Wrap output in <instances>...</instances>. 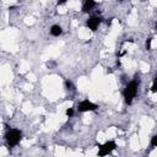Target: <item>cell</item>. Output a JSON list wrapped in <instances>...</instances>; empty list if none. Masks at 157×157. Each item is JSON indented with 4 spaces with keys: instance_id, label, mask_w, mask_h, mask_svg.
<instances>
[{
    "instance_id": "cell-1",
    "label": "cell",
    "mask_w": 157,
    "mask_h": 157,
    "mask_svg": "<svg viewBox=\"0 0 157 157\" xmlns=\"http://www.w3.org/2000/svg\"><path fill=\"white\" fill-rule=\"evenodd\" d=\"M137 88H139V80L134 78L130 82H128V85L125 86V88L123 91V97H124L125 103H128V104L132 103V99L137 94Z\"/></svg>"
},
{
    "instance_id": "cell-2",
    "label": "cell",
    "mask_w": 157,
    "mask_h": 157,
    "mask_svg": "<svg viewBox=\"0 0 157 157\" xmlns=\"http://www.w3.org/2000/svg\"><path fill=\"white\" fill-rule=\"evenodd\" d=\"M21 139H22V132H21V130H18V129H7V131H6V134H5V140H6V142H7V145L10 146V147H15V146H17L18 144H20V141H21Z\"/></svg>"
},
{
    "instance_id": "cell-3",
    "label": "cell",
    "mask_w": 157,
    "mask_h": 157,
    "mask_svg": "<svg viewBox=\"0 0 157 157\" xmlns=\"http://www.w3.org/2000/svg\"><path fill=\"white\" fill-rule=\"evenodd\" d=\"M115 148H117V144H115V141H113V140H110V141H105L104 144L98 145V156H99V157L107 156V155L112 153Z\"/></svg>"
},
{
    "instance_id": "cell-4",
    "label": "cell",
    "mask_w": 157,
    "mask_h": 157,
    "mask_svg": "<svg viewBox=\"0 0 157 157\" xmlns=\"http://www.w3.org/2000/svg\"><path fill=\"white\" fill-rule=\"evenodd\" d=\"M98 105L88 99H83L78 104H77V110L80 113H86V112H93V110H97Z\"/></svg>"
},
{
    "instance_id": "cell-5",
    "label": "cell",
    "mask_w": 157,
    "mask_h": 157,
    "mask_svg": "<svg viewBox=\"0 0 157 157\" xmlns=\"http://www.w3.org/2000/svg\"><path fill=\"white\" fill-rule=\"evenodd\" d=\"M101 23H102V17H99V16H91V17L87 18V21H86V26H87L91 31H96Z\"/></svg>"
},
{
    "instance_id": "cell-6",
    "label": "cell",
    "mask_w": 157,
    "mask_h": 157,
    "mask_svg": "<svg viewBox=\"0 0 157 157\" xmlns=\"http://www.w3.org/2000/svg\"><path fill=\"white\" fill-rule=\"evenodd\" d=\"M96 5H97L96 0H83L82 1V6H81V11L83 13H88L94 9Z\"/></svg>"
},
{
    "instance_id": "cell-7",
    "label": "cell",
    "mask_w": 157,
    "mask_h": 157,
    "mask_svg": "<svg viewBox=\"0 0 157 157\" xmlns=\"http://www.w3.org/2000/svg\"><path fill=\"white\" fill-rule=\"evenodd\" d=\"M49 33L53 36V37H59L63 34V28L59 26V25H53L49 29Z\"/></svg>"
},
{
    "instance_id": "cell-8",
    "label": "cell",
    "mask_w": 157,
    "mask_h": 157,
    "mask_svg": "<svg viewBox=\"0 0 157 157\" xmlns=\"http://www.w3.org/2000/svg\"><path fill=\"white\" fill-rule=\"evenodd\" d=\"M65 87H66V90H70V91H74V90H75V86H74L72 82L69 81V80L65 81Z\"/></svg>"
},
{
    "instance_id": "cell-9",
    "label": "cell",
    "mask_w": 157,
    "mask_h": 157,
    "mask_svg": "<svg viewBox=\"0 0 157 157\" xmlns=\"http://www.w3.org/2000/svg\"><path fill=\"white\" fill-rule=\"evenodd\" d=\"M150 145H151V147H155V146H157V135H153V136L151 137Z\"/></svg>"
},
{
    "instance_id": "cell-10",
    "label": "cell",
    "mask_w": 157,
    "mask_h": 157,
    "mask_svg": "<svg viewBox=\"0 0 157 157\" xmlns=\"http://www.w3.org/2000/svg\"><path fill=\"white\" fill-rule=\"evenodd\" d=\"M65 114H66V117L71 118V117L75 114V110H74V108H67V109H66V112H65Z\"/></svg>"
},
{
    "instance_id": "cell-11",
    "label": "cell",
    "mask_w": 157,
    "mask_h": 157,
    "mask_svg": "<svg viewBox=\"0 0 157 157\" xmlns=\"http://www.w3.org/2000/svg\"><path fill=\"white\" fill-rule=\"evenodd\" d=\"M151 44H152V38H147V40H146V43H145V47H146L147 50L151 49Z\"/></svg>"
},
{
    "instance_id": "cell-12",
    "label": "cell",
    "mask_w": 157,
    "mask_h": 157,
    "mask_svg": "<svg viewBox=\"0 0 157 157\" xmlns=\"http://www.w3.org/2000/svg\"><path fill=\"white\" fill-rule=\"evenodd\" d=\"M151 91H152L153 93L157 91V88H156V78H153V82H152V86H151Z\"/></svg>"
},
{
    "instance_id": "cell-13",
    "label": "cell",
    "mask_w": 157,
    "mask_h": 157,
    "mask_svg": "<svg viewBox=\"0 0 157 157\" xmlns=\"http://www.w3.org/2000/svg\"><path fill=\"white\" fill-rule=\"evenodd\" d=\"M66 2H67V0H56V5L58 6H61V5L66 4Z\"/></svg>"
},
{
    "instance_id": "cell-14",
    "label": "cell",
    "mask_w": 157,
    "mask_h": 157,
    "mask_svg": "<svg viewBox=\"0 0 157 157\" xmlns=\"http://www.w3.org/2000/svg\"><path fill=\"white\" fill-rule=\"evenodd\" d=\"M55 65H56V64H55V63H52V61H50V63H49V61L47 63V66H48V67H50V66H55Z\"/></svg>"
}]
</instances>
